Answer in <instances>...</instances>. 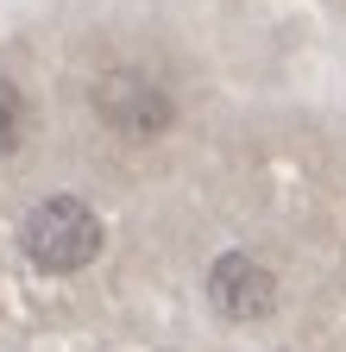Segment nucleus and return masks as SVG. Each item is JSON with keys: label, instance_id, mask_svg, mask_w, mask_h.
<instances>
[{"label": "nucleus", "instance_id": "f257e3e1", "mask_svg": "<svg viewBox=\"0 0 346 352\" xmlns=\"http://www.w3.org/2000/svg\"><path fill=\"white\" fill-rule=\"evenodd\" d=\"M19 245H25V258L38 271L69 277V271L101 258V214L89 201H76V195H45L19 220Z\"/></svg>", "mask_w": 346, "mask_h": 352}, {"label": "nucleus", "instance_id": "f03ea898", "mask_svg": "<svg viewBox=\"0 0 346 352\" xmlns=\"http://www.w3.org/2000/svg\"><path fill=\"white\" fill-rule=\"evenodd\" d=\"M208 302L221 308L227 321H265L277 308V277L252 252H221L214 271H208Z\"/></svg>", "mask_w": 346, "mask_h": 352}, {"label": "nucleus", "instance_id": "7ed1b4c3", "mask_svg": "<svg viewBox=\"0 0 346 352\" xmlns=\"http://www.w3.org/2000/svg\"><path fill=\"white\" fill-rule=\"evenodd\" d=\"M101 113L120 132H158L170 120V101L158 95L151 82H139V76H107L101 82Z\"/></svg>", "mask_w": 346, "mask_h": 352}, {"label": "nucleus", "instance_id": "20e7f679", "mask_svg": "<svg viewBox=\"0 0 346 352\" xmlns=\"http://www.w3.org/2000/svg\"><path fill=\"white\" fill-rule=\"evenodd\" d=\"M19 139H25V95L0 76V151H13Z\"/></svg>", "mask_w": 346, "mask_h": 352}]
</instances>
